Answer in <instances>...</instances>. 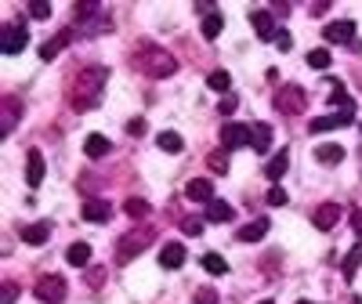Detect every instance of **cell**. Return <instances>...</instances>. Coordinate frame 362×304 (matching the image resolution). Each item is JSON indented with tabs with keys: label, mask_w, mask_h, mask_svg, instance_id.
Returning <instances> with one entry per match:
<instances>
[{
	"label": "cell",
	"mask_w": 362,
	"mask_h": 304,
	"mask_svg": "<svg viewBox=\"0 0 362 304\" xmlns=\"http://www.w3.org/2000/svg\"><path fill=\"white\" fill-rule=\"evenodd\" d=\"M105 80H109V69L102 66H87L83 73H76L73 87H69V105L76 112H87L102 102V90H105Z\"/></svg>",
	"instance_id": "6da1fadb"
},
{
	"label": "cell",
	"mask_w": 362,
	"mask_h": 304,
	"mask_svg": "<svg viewBox=\"0 0 362 304\" xmlns=\"http://www.w3.org/2000/svg\"><path fill=\"white\" fill-rule=\"evenodd\" d=\"M134 69H141L145 76H153V80H163V76H174L177 73V58L156 44H141L134 51Z\"/></svg>",
	"instance_id": "7a4b0ae2"
},
{
	"label": "cell",
	"mask_w": 362,
	"mask_h": 304,
	"mask_svg": "<svg viewBox=\"0 0 362 304\" xmlns=\"http://www.w3.org/2000/svg\"><path fill=\"white\" fill-rule=\"evenodd\" d=\"M153 239H156V232L148 228V225H141V228H131V232H124L116 239V264H131L145 247H153Z\"/></svg>",
	"instance_id": "3957f363"
},
{
	"label": "cell",
	"mask_w": 362,
	"mask_h": 304,
	"mask_svg": "<svg viewBox=\"0 0 362 304\" xmlns=\"http://www.w3.org/2000/svg\"><path fill=\"white\" fill-rule=\"evenodd\" d=\"M272 105H276V112H283V116H300V112H305V105H308V95H305V87L286 83V87L276 90Z\"/></svg>",
	"instance_id": "277c9868"
},
{
	"label": "cell",
	"mask_w": 362,
	"mask_h": 304,
	"mask_svg": "<svg viewBox=\"0 0 362 304\" xmlns=\"http://www.w3.org/2000/svg\"><path fill=\"white\" fill-rule=\"evenodd\" d=\"M33 293H37V300H44V304H58V300L66 297V279H62V276H40L37 286H33Z\"/></svg>",
	"instance_id": "5b68a950"
},
{
	"label": "cell",
	"mask_w": 362,
	"mask_h": 304,
	"mask_svg": "<svg viewBox=\"0 0 362 304\" xmlns=\"http://www.w3.org/2000/svg\"><path fill=\"white\" fill-rule=\"evenodd\" d=\"M22 116V98L18 95H4V102H0V134H11L15 124Z\"/></svg>",
	"instance_id": "8992f818"
},
{
	"label": "cell",
	"mask_w": 362,
	"mask_h": 304,
	"mask_svg": "<svg viewBox=\"0 0 362 304\" xmlns=\"http://www.w3.org/2000/svg\"><path fill=\"white\" fill-rule=\"evenodd\" d=\"M25 44H29V29L4 25V33H0V51H4V54H18V51H25Z\"/></svg>",
	"instance_id": "52a82bcc"
},
{
	"label": "cell",
	"mask_w": 362,
	"mask_h": 304,
	"mask_svg": "<svg viewBox=\"0 0 362 304\" xmlns=\"http://www.w3.org/2000/svg\"><path fill=\"white\" fill-rule=\"evenodd\" d=\"M221 148H250V127L243 124H225L221 127Z\"/></svg>",
	"instance_id": "ba28073f"
},
{
	"label": "cell",
	"mask_w": 362,
	"mask_h": 304,
	"mask_svg": "<svg viewBox=\"0 0 362 304\" xmlns=\"http://www.w3.org/2000/svg\"><path fill=\"white\" fill-rule=\"evenodd\" d=\"M250 25H254V33H257V40H276L279 33H276V18H272V11H250Z\"/></svg>",
	"instance_id": "9c48e42d"
},
{
	"label": "cell",
	"mask_w": 362,
	"mask_h": 304,
	"mask_svg": "<svg viewBox=\"0 0 362 304\" xmlns=\"http://www.w3.org/2000/svg\"><path fill=\"white\" fill-rule=\"evenodd\" d=\"M351 124V112H329V116H315L308 131L312 134H326V131H337V127H348Z\"/></svg>",
	"instance_id": "30bf717a"
},
{
	"label": "cell",
	"mask_w": 362,
	"mask_h": 304,
	"mask_svg": "<svg viewBox=\"0 0 362 304\" xmlns=\"http://www.w3.org/2000/svg\"><path fill=\"white\" fill-rule=\"evenodd\" d=\"M322 37H326L329 44H351V40H355V22H351V18H344V22H329V25L322 29Z\"/></svg>",
	"instance_id": "8fae6325"
},
{
	"label": "cell",
	"mask_w": 362,
	"mask_h": 304,
	"mask_svg": "<svg viewBox=\"0 0 362 304\" xmlns=\"http://www.w3.org/2000/svg\"><path fill=\"white\" fill-rule=\"evenodd\" d=\"M312 221H315V228H319V232H329V228H334V225L341 221V203H319Z\"/></svg>",
	"instance_id": "7c38bea8"
},
{
	"label": "cell",
	"mask_w": 362,
	"mask_h": 304,
	"mask_svg": "<svg viewBox=\"0 0 362 304\" xmlns=\"http://www.w3.org/2000/svg\"><path fill=\"white\" fill-rule=\"evenodd\" d=\"M185 196L192 203H214V181H210V177H192L185 185Z\"/></svg>",
	"instance_id": "4fadbf2b"
},
{
	"label": "cell",
	"mask_w": 362,
	"mask_h": 304,
	"mask_svg": "<svg viewBox=\"0 0 362 304\" xmlns=\"http://www.w3.org/2000/svg\"><path fill=\"white\" fill-rule=\"evenodd\" d=\"M80 214H83V221L102 225V221H109V218H112V203H105V199H87V203L80 206Z\"/></svg>",
	"instance_id": "5bb4252c"
},
{
	"label": "cell",
	"mask_w": 362,
	"mask_h": 304,
	"mask_svg": "<svg viewBox=\"0 0 362 304\" xmlns=\"http://www.w3.org/2000/svg\"><path fill=\"white\" fill-rule=\"evenodd\" d=\"M73 37H76L73 29H62V33H58V37H51V40L40 47V58H44V62H54V54H62V51H66V44H69Z\"/></svg>",
	"instance_id": "9a60e30c"
},
{
	"label": "cell",
	"mask_w": 362,
	"mask_h": 304,
	"mask_svg": "<svg viewBox=\"0 0 362 304\" xmlns=\"http://www.w3.org/2000/svg\"><path fill=\"white\" fill-rule=\"evenodd\" d=\"M199 11H203V37H206V40H218V37H221V29H225L221 15L210 8V4H203Z\"/></svg>",
	"instance_id": "2e32d148"
},
{
	"label": "cell",
	"mask_w": 362,
	"mask_h": 304,
	"mask_svg": "<svg viewBox=\"0 0 362 304\" xmlns=\"http://www.w3.org/2000/svg\"><path fill=\"white\" fill-rule=\"evenodd\" d=\"M160 264H163L167 271L181 268V264H185V247H181V242H167V247L160 250Z\"/></svg>",
	"instance_id": "e0dca14e"
},
{
	"label": "cell",
	"mask_w": 362,
	"mask_h": 304,
	"mask_svg": "<svg viewBox=\"0 0 362 304\" xmlns=\"http://www.w3.org/2000/svg\"><path fill=\"white\" fill-rule=\"evenodd\" d=\"M286 167H290V152H286V148H279L276 156H272V160L264 163V177H268V181H279V177L286 174Z\"/></svg>",
	"instance_id": "ac0fdd59"
},
{
	"label": "cell",
	"mask_w": 362,
	"mask_h": 304,
	"mask_svg": "<svg viewBox=\"0 0 362 304\" xmlns=\"http://www.w3.org/2000/svg\"><path fill=\"white\" fill-rule=\"evenodd\" d=\"M47 235H51V225H47V221H33V225L22 228V239L29 242V247H44Z\"/></svg>",
	"instance_id": "d6986e66"
},
{
	"label": "cell",
	"mask_w": 362,
	"mask_h": 304,
	"mask_svg": "<svg viewBox=\"0 0 362 304\" xmlns=\"http://www.w3.org/2000/svg\"><path fill=\"white\" fill-rule=\"evenodd\" d=\"M109 148H112V145H109V138H105V134H87V138H83V152H87L90 160L109 156Z\"/></svg>",
	"instance_id": "ffe728a7"
},
{
	"label": "cell",
	"mask_w": 362,
	"mask_h": 304,
	"mask_svg": "<svg viewBox=\"0 0 362 304\" xmlns=\"http://www.w3.org/2000/svg\"><path fill=\"white\" fill-rule=\"evenodd\" d=\"M235 218V210L225 203V199H214V203H206V221H214V225H228Z\"/></svg>",
	"instance_id": "44dd1931"
},
{
	"label": "cell",
	"mask_w": 362,
	"mask_h": 304,
	"mask_svg": "<svg viewBox=\"0 0 362 304\" xmlns=\"http://www.w3.org/2000/svg\"><path fill=\"white\" fill-rule=\"evenodd\" d=\"M358 264H362V239H355V247H351V250L344 254V261H341V271H344V279H355Z\"/></svg>",
	"instance_id": "7402d4cb"
},
{
	"label": "cell",
	"mask_w": 362,
	"mask_h": 304,
	"mask_svg": "<svg viewBox=\"0 0 362 304\" xmlns=\"http://www.w3.org/2000/svg\"><path fill=\"white\" fill-rule=\"evenodd\" d=\"M25 181H29V189H37L44 181V156L37 148H29V174H25Z\"/></svg>",
	"instance_id": "603a6c76"
},
{
	"label": "cell",
	"mask_w": 362,
	"mask_h": 304,
	"mask_svg": "<svg viewBox=\"0 0 362 304\" xmlns=\"http://www.w3.org/2000/svg\"><path fill=\"white\" fill-rule=\"evenodd\" d=\"M268 145H272V127L268 124H254L250 127V148L254 152H268Z\"/></svg>",
	"instance_id": "cb8c5ba5"
},
{
	"label": "cell",
	"mask_w": 362,
	"mask_h": 304,
	"mask_svg": "<svg viewBox=\"0 0 362 304\" xmlns=\"http://www.w3.org/2000/svg\"><path fill=\"white\" fill-rule=\"evenodd\" d=\"M66 261L73 268H90V247H87V242H73V247L66 250Z\"/></svg>",
	"instance_id": "d4e9b609"
},
{
	"label": "cell",
	"mask_w": 362,
	"mask_h": 304,
	"mask_svg": "<svg viewBox=\"0 0 362 304\" xmlns=\"http://www.w3.org/2000/svg\"><path fill=\"white\" fill-rule=\"evenodd\" d=\"M315 160L326 163V167L341 163V160H344V145H319V148H315Z\"/></svg>",
	"instance_id": "484cf974"
},
{
	"label": "cell",
	"mask_w": 362,
	"mask_h": 304,
	"mask_svg": "<svg viewBox=\"0 0 362 304\" xmlns=\"http://www.w3.org/2000/svg\"><path fill=\"white\" fill-rule=\"evenodd\" d=\"M156 145H160L163 152H170V156H177V152L185 148V138H181L177 131H163V134L156 138Z\"/></svg>",
	"instance_id": "4316f807"
},
{
	"label": "cell",
	"mask_w": 362,
	"mask_h": 304,
	"mask_svg": "<svg viewBox=\"0 0 362 304\" xmlns=\"http://www.w3.org/2000/svg\"><path fill=\"white\" fill-rule=\"evenodd\" d=\"M206 87H210V90H218V95H225V98H228V95H232V90H228V87H232V76H228L225 69H214V73L206 76Z\"/></svg>",
	"instance_id": "83f0119b"
},
{
	"label": "cell",
	"mask_w": 362,
	"mask_h": 304,
	"mask_svg": "<svg viewBox=\"0 0 362 304\" xmlns=\"http://www.w3.org/2000/svg\"><path fill=\"white\" fill-rule=\"evenodd\" d=\"M264 232H268V221L257 218V221H250V225L239 228V239H243V242H257V239H264Z\"/></svg>",
	"instance_id": "f1b7e54d"
},
{
	"label": "cell",
	"mask_w": 362,
	"mask_h": 304,
	"mask_svg": "<svg viewBox=\"0 0 362 304\" xmlns=\"http://www.w3.org/2000/svg\"><path fill=\"white\" fill-rule=\"evenodd\" d=\"M206 167L214 170V174H228V167H232V156H228V148H218V152H210V156H206Z\"/></svg>",
	"instance_id": "f546056e"
},
{
	"label": "cell",
	"mask_w": 362,
	"mask_h": 304,
	"mask_svg": "<svg viewBox=\"0 0 362 304\" xmlns=\"http://www.w3.org/2000/svg\"><path fill=\"white\" fill-rule=\"evenodd\" d=\"M124 210L138 221V218H148V199H141V196H131L127 203H124Z\"/></svg>",
	"instance_id": "4dcf8cb0"
},
{
	"label": "cell",
	"mask_w": 362,
	"mask_h": 304,
	"mask_svg": "<svg viewBox=\"0 0 362 304\" xmlns=\"http://www.w3.org/2000/svg\"><path fill=\"white\" fill-rule=\"evenodd\" d=\"M203 268L210 271V276H225V271H228V264H225L221 254H203Z\"/></svg>",
	"instance_id": "1f68e13d"
},
{
	"label": "cell",
	"mask_w": 362,
	"mask_h": 304,
	"mask_svg": "<svg viewBox=\"0 0 362 304\" xmlns=\"http://www.w3.org/2000/svg\"><path fill=\"white\" fill-rule=\"evenodd\" d=\"M83 283H87L90 290H98V286L105 283V264H90V268H87V276H83Z\"/></svg>",
	"instance_id": "d6a6232c"
},
{
	"label": "cell",
	"mask_w": 362,
	"mask_h": 304,
	"mask_svg": "<svg viewBox=\"0 0 362 304\" xmlns=\"http://www.w3.org/2000/svg\"><path fill=\"white\" fill-rule=\"evenodd\" d=\"M329 62H334V58H329V51H326V47L308 51V66H312V69H329Z\"/></svg>",
	"instance_id": "836d02e7"
},
{
	"label": "cell",
	"mask_w": 362,
	"mask_h": 304,
	"mask_svg": "<svg viewBox=\"0 0 362 304\" xmlns=\"http://www.w3.org/2000/svg\"><path fill=\"white\" fill-rule=\"evenodd\" d=\"M203 225H206V218H185L181 221V232L185 235H203Z\"/></svg>",
	"instance_id": "e575fe53"
},
{
	"label": "cell",
	"mask_w": 362,
	"mask_h": 304,
	"mask_svg": "<svg viewBox=\"0 0 362 304\" xmlns=\"http://www.w3.org/2000/svg\"><path fill=\"white\" fill-rule=\"evenodd\" d=\"M15 297H18V283H4V293H0V304H15Z\"/></svg>",
	"instance_id": "d590c367"
},
{
	"label": "cell",
	"mask_w": 362,
	"mask_h": 304,
	"mask_svg": "<svg viewBox=\"0 0 362 304\" xmlns=\"http://www.w3.org/2000/svg\"><path fill=\"white\" fill-rule=\"evenodd\" d=\"M268 203H272V206H283V203H286V192H283L279 185H272V189H268Z\"/></svg>",
	"instance_id": "8d00e7d4"
},
{
	"label": "cell",
	"mask_w": 362,
	"mask_h": 304,
	"mask_svg": "<svg viewBox=\"0 0 362 304\" xmlns=\"http://www.w3.org/2000/svg\"><path fill=\"white\" fill-rule=\"evenodd\" d=\"M29 15H33V18H47V15H51V4L37 0V4H29Z\"/></svg>",
	"instance_id": "74e56055"
},
{
	"label": "cell",
	"mask_w": 362,
	"mask_h": 304,
	"mask_svg": "<svg viewBox=\"0 0 362 304\" xmlns=\"http://www.w3.org/2000/svg\"><path fill=\"white\" fill-rule=\"evenodd\" d=\"M95 11H98V4H76V8H73V15H76V18H90Z\"/></svg>",
	"instance_id": "f35d334b"
},
{
	"label": "cell",
	"mask_w": 362,
	"mask_h": 304,
	"mask_svg": "<svg viewBox=\"0 0 362 304\" xmlns=\"http://www.w3.org/2000/svg\"><path fill=\"white\" fill-rule=\"evenodd\" d=\"M196 304H218V293L214 290H199L196 293Z\"/></svg>",
	"instance_id": "ab89813d"
},
{
	"label": "cell",
	"mask_w": 362,
	"mask_h": 304,
	"mask_svg": "<svg viewBox=\"0 0 362 304\" xmlns=\"http://www.w3.org/2000/svg\"><path fill=\"white\" fill-rule=\"evenodd\" d=\"M145 131H148V127H145V119H131V124H127V134H134V138L145 134Z\"/></svg>",
	"instance_id": "60d3db41"
},
{
	"label": "cell",
	"mask_w": 362,
	"mask_h": 304,
	"mask_svg": "<svg viewBox=\"0 0 362 304\" xmlns=\"http://www.w3.org/2000/svg\"><path fill=\"white\" fill-rule=\"evenodd\" d=\"M276 47H279V51H290V47H293L290 33H279V37H276Z\"/></svg>",
	"instance_id": "b9f144b4"
},
{
	"label": "cell",
	"mask_w": 362,
	"mask_h": 304,
	"mask_svg": "<svg viewBox=\"0 0 362 304\" xmlns=\"http://www.w3.org/2000/svg\"><path fill=\"white\" fill-rule=\"evenodd\" d=\"M239 102H235V95H228V98H221V116H228L232 109H235Z\"/></svg>",
	"instance_id": "7bdbcfd3"
},
{
	"label": "cell",
	"mask_w": 362,
	"mask_h": 304,
	"mask_svg": "<svg viewBox=\"0 0 362 304\" xmlns=\"http://www.w3.org/2000/svg\"><path fill=\"white\" fill-rule=\"evenodd\" d=\"M329 11V0H319V4H312V15H326Z\"/></svg>",
	"instance_id": "ee69618b"
},
{
	"label": "cell",
	"mask_w": 362,
	"mask_h": 304,
	"mask_svg": "<svg viewBox=\"0 0 362 304\" xmlns=\"http://www.w3.org/2000/svg\"><path fill=\"white\" fill-rule=\"evenodd\" d=\"M272 11H276V15H290V4H283V0H276V4H272Z\"/></svg>",
	"instance_id": "f6af8a7d"
},
{
	"label": "cell",
	"mask_w": 362,
	"mask_h": 304,
	"mask_svg": "<svg viewBox=\"0 0 362 304\" xmlns=\"http://www.w3.org/2000/svg\"><path fill=\"white\" fill-rule=\"evenodd\" d=\"M351 225H355V232H362V214L358 210H351Z\"/></svg>",
	"instance_id": "bcb514c9"
},
{
	"label": "cell",
	"mask_w": 362,
	"mask_h": 304,
	"mask_svg": "<svg viewBox=\"0 0 362 304\" xmlns=\"http://www.w3.org/2000/svg\"><path fill=\"white\" fill-rule=\"evenodd\" d=\"M348 304H362V300H358V297H348Z\"/></svg>",
	"instance_id": "7dc6e473"
},
{
	"label": "cell",
	"mask_w": 362,
	"mask_h": 304,
	"mask_svg": "<svg viewBox=\"0 0 362 304\" xmlns=\"http://www.w3.org/2000/svg\"><path fill=\"white\" fill-rule=\"evenodd\" d=\"M297 304H312V300H297Z\"/></svg>",
	"instance_id": "c3c4849f"
},
{
	"label": "cell",
	"mask_w": 362,
	"mask_h": 304,
	"mask_svg": "<svg viewBox=\"0 0 362 304\" xmlns=\"http://www.w3.org/2000/svg\"><path fill=\"white\" fill-rule=\"evenodd\" d=\"M261 304H272V300H261Z\"/></svg>",
	"instance_id": "681fc988"
}]
</instances>
